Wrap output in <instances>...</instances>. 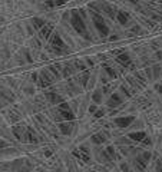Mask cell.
I'll return each instance as SVG.
<instances>
[{
  "mask_svg": "<svg viewBox=\"0 0 162 172\" xmlns=\"http://www.w3.org/2000/svg\"><path fill=\"white\" fill-rule=\"evenodd\" d=\"M72 25H73V27L81 33L82 36H86V27H85V23H83V20H82L76 13L72 14Z\"/></svg>",
  "mask_w": 162,
  "mask_h": 172,
  "instance_id": "obj_1",
  "label": "cell"
},
{
  "mask_svg": "<svg viewBox=\"0 0 162 172\" xmlns=\"http://www.w3.org/2000/svg\"><path fill=\"white\" fill-rule=\"evenodd\" d=\"M93 20H95V26L98 27V30H99L102 35H108V27H106V25H105L103 19H102L100 16L95 14V16H93Z\"/></svg>",
  "mask_w": 162,
  "mask_h": 172,
  "instance_id": "obj_2",
  "label": "cell"
},
{
  "mask_svg": "<svg viewBox=\"0 0 162 172\" xmlns=\"http://www.w3.org/2000/svg\"><path fill=\"white\" fill-rule=\"evenodd\" d=\"M132 122H133V116H128V118H118V119H115V124H116L118 126H121V128H126V126H129Z\"/></svg>",
  "mask_w": 162,
  "mask_h": 172,
  "instance_id": "obj_3",
  "label": "cell"
},
{
  "mask_svg": "<svg viewBox=\"0 0 162 172\" xmlns=\"http://www.w3.org/2000/svg\"><path fill=\"white\" fill-rule=\"evenodd\" d=\"M121 98H119V95L118 93H115V95H112V98L109 99V106H118V105H121Z\"/></svg>",
  "mask_w": 162,
  "mask_h": 172,
  "instance_id": "obj_4",
  "label": "cell"
},
{
  "mask_svg": "<svg viewBox=\"0 0 162 172\" xmlns=\"http://www.w3.org/2000/svg\"><path fill=\"white\" fill-rule=\"evenodd\" d=\"M129 138L133 139V141H144V139L146 138V135H145L144 132H133V133L129 135Z\"/></svg>",
  "mask_w": 162,
  "mask_h": 172,
  "instance_id": "obj_5",
  "label": "cell"
},
{
  "mask_svg": "<svg viewBox=\"0 0 162 172\" xmlns=\"http://www.w3.org/2000/svg\"><path fill=\"white\" fill-rule=\"evenodd\" d=\"M60 115H62V118L66 119V121H72V119H73V113H72L69 109H62V111H60Z\"/></svg>",
  "mask_w": 162,
  "mask_h": 172,
  "instance_id": "obj_6",
  "label": "cell"
},
{
  "mask_svg": "<svg viewBox=\"0 0 162 172\" xmlns=\"http://www.w3.org/2000/svg\"><path fill=\"white\" fill-rule=\"evenodd\" d=\"M72 129H73L72 124H60V130H62L65 135H69V133L72 132Z\"/></svg>",
  "mask_w": 162,
  "mask_h": 172,
  "instance_id": "obj_7",
  "label": "cell"
},
{
  "mask_svg": "<svg viewBox=\"0 0 162 172\" xmlns=\"http://www.w3.org/2000/svg\"><path fill=\"white\" fill-rule=\"evenodd\" d=\"M116 60H118L119 63H122L123 66H126V65H129V63H131V59H129V56H128V55H121V56H118V57H116Z\"/></svg>",
  "mask_w": 162,
  "mask_h": 172,
  "instance_id": "obj_8",
  "label": "cell"
},
{
  "mask_svg": "<svg viewBox=\"0 0 162 172\" xmlns=\"http://www.w3.org/2000/svg\"><path fill=\"white\" fill-rule=\"evenodd\" d=\"M47 98H49V100H50L52 103H57V102H62V98H60V96H57L56 93H47Z\"/></svg>",
  "mask_w": 162,
  "mask_h": 172,
  "instance_id": "obj_9",
  "label": "cell"
},
{
  "mask_svg": "<svg viewBox=\"0 0 162 172\" xmlns=\"http://www.w3.org/2000/svg\"><path fill=\"white\" fill-rule=\"evenodd\" d=\"M118 20L121 22L122 25H126V22H128V14H125V13L119 12V13H118Z\"/></svg>",
  "mask_w": 162,
  "mask_h": 172,
  "instance_id": "obj_10",
  "label": "cell"
},
{
  "mask_svg": "<svg viewBox=\"0 0 162 172\" xmlns=\"http://www.w3.org/2000/svg\"><path fill=\"white\" fill-rule=\"evenodd\" d=\"M92 141H93L95 143H102V142H105V138H103L102 135H95V136L92 138Z\"/></svg>",
  "mask_w": 162,
  "mask_h": 172,
  "instance_id": "obj_11",
  "label": "cell"
},
{
  "mask_svg": "<svg viewBox=\"0 0 162 172\" xmlns=\"http://www.w3.org/2000/svg\"><path fill=\"white\" fill-rule=\"evenodd\" d=\"M50 32H52V27H50V26H47V27H44V29L42 30V36H43V38H47Z\"/></svg>",
  "mask_w": 162,
  "mask_h": 172,
  "instance_id": "obj_12",
  "label": "cell"
},
{
  "mask_svg": "<svg viewBox=\"0 0 162 172\" xmlns=\"http://www.w3.org/2000/svg\"><path fill=\"white\" fill-rule=\"evenodd\" d=\"M100 99H102L100 92H95V93H93V100H95L96 103H99V102H100Z\"/></svg>",
  "mask_w": 162,
  "mask_h": 172,
  "instance_id": "obj_13",
  "label": "cell"
},
{
  "mask_svg": "<svg viewBox=\"0 0 162 172\" xmlns=\"http://www.w3.org/2000/svg\"><path fill=\"white\" fill-rule=\"evenodd\" d=\"M33 22H35V23H33V25H35V26H36V27H43V23H44V22H43V20H42V19H35V20H33Z\"/></svg>",
  "mask_w": 162,
  "mask_h": 172,
  "instance_id": "obj_14",
  "label": "cell"
},
{
  "mask_svg": "<svg viewBox=\"0 0 162 172\" xmlns=\"http://www.w3.org/2000/svg\"><path fill=\"white\" fill-rule=\"evenodd\" d=\"M86 82H87V73H85V75L81 78V83H82V85H86Z\"/></svg>",
  "mask_w": 162,
  "mask_h": 172,
  "instance_id": "obj_15",
  "label": "cell"
},
{
  "mask_svg": "<svg viewBox=\"0 0 162 172\" xmlns=\"http://www.w3.org/2000/svg\"><path fill=\"white\" fill-rule=\"evenodd\" d=\"M155 172H162V162L159 161L158 164H157V168H155Z\"/></svg>",
  "mask_w": 162,
  "mask_h": 172,
  "instance_id": "obj_16",
  "label": "cell"
},
{
  "mask_svg": "<svg viewBox=\"0 0 162 172\" xmlns=\"http://www.w3.org/2000/svg\"><path fill=\"white\" fill-rule=\"evenodd\" d=\"M103 113H105V112H103V111H98V112H96V113H95V116H96V118H100V116H102V115H103Z\"/></svg>",
  "mask_w": 162,
  "mask_h": 172,
  "instance_id": "obj_17",
  "label": "cell"
},
{
  "mask_svg": "<svg viewBox=\"0 0 162 172\" xmlns=\"http://www.w3.org/2000/svg\"><path fill=\"white\" fill-rule=\"evenodd\" d=\"M89 111H90V112H96V106H95V105H92V106L89 108Z\"/></svg>",
  "mask_w": 162,
  "mask_h": 172,
  "instance_id": "obj_18",
  "label": "cell"
},
{
  "mask_svg": "<svg viewBox=\"0 0 162 172\" xmlns=\"http://www.w3.org/2000/svg\"><path fill=\"white\" fill-rule=\"evenodd\" d=\"M157 89H158V90H159V92H161V93H162V86H159V85H157Z\"/></svg>",
  "mask_w": 162,
  "mask_h": 172,
  "instance_id": "obj_19",
  "label": "cell"
}]
</instances>
